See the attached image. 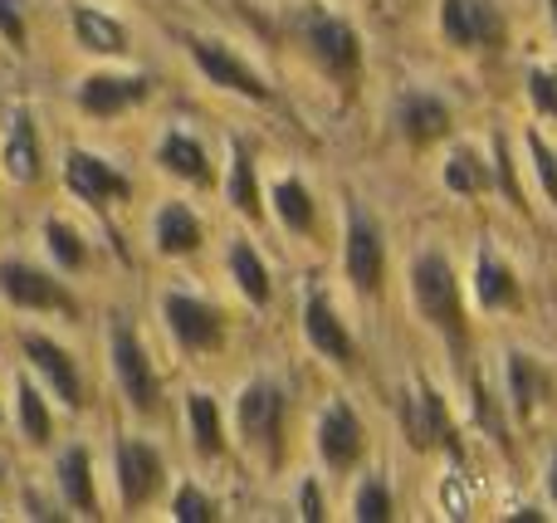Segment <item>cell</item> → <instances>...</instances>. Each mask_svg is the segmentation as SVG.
<instances>
[{
    "instance_id": "obj_1",
    "label": "cell",
    "mask_w": 557,
    "mask_h": 523,
    "mask_svg": "<svg viewBox=\"0 0 557 523\" xmlns=\"http://www.w3.org/2000/svg\"><path fill=\"white\" fill-rule=\"evenodd\" d=\"M411 299L431 328H441L445 338H460V289H455V270L441 250H425L411 264Z\"/></svg>"
},
{
    "instance_id": "obj_2",
    "label": "cell",
    "mask_w": 557,
    "mask_h": 523,
    "mask_svg": "<svg viewBox=\"0 0 557 523\" xmlns=\"http://www.w3.org/2000/svg\"><path fill=\"white\" fill-rule=\"evenodd\" d=\"M441 35L460 49H499L504 10L494 0H441Z\"/></svg>"
},
{
    "instance_id": "obj_3",
    "label": "cell",
    "mask_w": 557,
    "mask_h": 523,
    "mask_svg": "<svg viewBox=\"0 0 557 523\" xmlns=\"http://www.w3.org/2000/svg\"><path fill=\"white\" fill-rule=\"evenodd\" d=\"M386 270V250H382V225L362 211V206H347V279L357 294H372L382 284Z\"/></svg>"
},
{
    "instance_id": "obj_4",
    "label": "cell",
    "mask_w": 557,
    "mask_h": 523,
    "mask_svg": "<svg viewBox=\"0 0 557 523\" xmlns=\"http://www.w3.org/2000/svg\"><path fill=\"white\" fill-rule=\"evenodd\" d=\"M0 294L15 309H54V313H74V299L59 289V279H49L45 270L25 260H5L0 264Z\"/></svg>"
},
{
    "instance_id": "obj_5",
    "label": "cell",
    "mask_w": 557,
    "mask_h": 523,
    "mask_svg": "<svg viewBox=\"0 0 557 523\" xmlns=\"http://www.w3.org/2000/svg\"><path fill=\"white\" fill-rule=\"evenodd\" d=\"M113 372H117V382H123L127 401H133L137 411H152V407H157V377H152V362H147L143 343H137V333L127 328L123 319L113 323Z\"/></svg>"
},
{
    "instance_id": "obj_6",
    "label": "cell",
    "mask_w": 557,
    "mask_h": 523,
    "mask_svg": "<svg viewBox=\"0 0 557 523\" xmlns=\"http://www.w3.org/2000/svg\"><path fill=\"white\" fill-rule=\"evenodd\" d=\"M162 313H166V328H172V338L182 343V348L206 352L221 343V313H215L211 303L191 299V294H166Z\"/></svg>"
},
{
    "instance_id": "obj_7",
    "label": "cell",
    "mask_w": 557,
    "mask_h": 523,
    "mask_svg": "<svg viewBox=\"0 0 557 523\" xmlns=\"http://www.w3.org/2000/svg\"><path fill=\"white\" fill-rule=\"evenodd\" d=\"M191 59L201 64V74L211 78V84L235 88V94L255 98V103H264V98H270V84H264L255 69H245L225 45H215V39H201V35H196V39H191Z\"/></svg>"
},
{
    "instance_id": "obj_8",
    "label": "cell",
    "mask_w": 557,
    "mask_h": 523,
    "mask_svg": "<svg viewBox=\"0 0 557 523\" xmlns=\"http://www.w3.org/2000/svg\"><path fill=\"white\" fill-rule=\"evenodd\" d=\"M152 94V84L147 78H127V74H88L84 84H78V108L94 117H113L123 113V108L143 103V98Z\"/></svg>"
},
{
    "instance_id": "obj_9",
    "label": "cell",
    "mask_w": 557,
    "mask_h": 523,
    "mask_svg": "<svg viewBox=\"0 0 557 523\" xmlns=\"http://www.w3.org/2000/svg\"><path fill=\"white\" fill-rule=\"evenodd\" d=\"M64 182H69V191L78 196V201H88V206H103V201H117V196H127V182L113 172V166L103 162V157H94V152H69V166H64Z\"/></svg>"
},
{
    "instance_id": "obj_10",
    "label": "cell",
    "mask_w": 557,
    "mask_h": 523,
    "mask_svg": "<svg viewBox=\"0 0 557 523\" xmlns=\"http://www.w3.org/2000/svg\"><path fill=\"white\" fill-rule=\"evenodd\" d=\"M157 480H162V460L152 446L143 440H117V489H123V505L137 509L152 499Z\"/></svg>"
},
{
    "instance_id": "obj_11",
    "label": "cell",
    "mask_w": 557,
    "mask_h": 523,
    "mask_svg": "<svg viewBox=\"0 0 557 523\" xmlns=\"http://www.w3.org/2000/svg\"><path fill=\"white\" fill-rule=\"evenodd\" d=\"M318 450H323V460L333 470H347L362 456V421H357V411L347 401H333L323 411V421H318Z\"/></svg>"
},
{
    "instance_id": "obj_12",
    "label": "cell",
    "mask_w": 557,
    "mask_h": 523,
    "mask_svg": "<svg viewBox=\"0 0 557 523\" xmlns=\"http://www.w3.org/2000/svg\"><path fill=\"white\" fill-rule=\"evenodd\" d=\"M304 35H308V45H313V54L323 59L333 74H352V69H357V29L347 25V20H337V15H308Z\"/></svg>"
},
{
    "instance_id": "obj_13",
    "label": "cell",
    "mask_w": 557,
    "mask_h": 523,
    "mask_svg": "<svg viewBox=\"0 0 557 523\" xmlns=\"http://www.w3.org/2000/svg\"><path fill=\"white\" fill-rule=\"evenodd\" d=\"M25 358L39 368V377L54 387V397H64V407H78V372H74V358H69L59 343H49L45 333H25Z\"/></svg>"
},
{
    "instance_id": "obj_14",
    "label": "cell",
    "mask_w": 557,
    "mask_h": 523,
    "mask_svg": "<svg viewBox=\"0 0 557 523\" xmlns=\"http://www.w3.org/2000/svg\"><path fill=\"white\" fill-rule=\"evenodd\" d=\"M0 162H5L10 182H20V186H29L39 176V142H35V117H29V108H15V113H10V133H5Z\"/></svg>"
},
{
    "instance_id": "obj_15",
    "label": "cell",
    "mask_w": 557,
    "mask_h": 523,
    "mask_svg": "<svg viewBox=\"0 0 557 523\" xmlns=\"http://www.w3.org/2000/svg\"><path fill=\"white\" fill-rule=\"evenodd\" d=\"M304 328H308V343H313L323 358L333 362H352V338H347V328L337 323V313L327 309V294H308V309H304Z\"/></svg>"
},
{
    "instance_id": "obj_16",
    "label": "cell",
    "mask_w": 557,
    "mask_h": 523,
    "mask_svg": "<svg viewBox=\"0 0 557 523\" xmlns=\"http://www.w3.org/2000/svg\"><path fill=\"white\" fill-rule=\"evenodd\" d=\"M396 123H401V133L411 137V142H431V137H441L445 127H450V108H445V98L425 94V88H411V94L401 98V108H396Z\"/></svg>"
},
{
    "instance_id": "obj_17",
    "label": "cell",
    "mask_w": 557,
    "mask_h": 523,
    "mask_svg": "<svg viewBox=\"0 0 557 523\" xmlns=\"http://www.w3.org/2000/svg\"><path fill=\"white\" fill-rule=\"evenodd\" d=\"M278 416H284V401L270 382H250L240 397V431L250 440H274L278 436Z\"/></svg>"
},
{
    "instance_id": "obj_18",
    "label": "cell",
    "mask_w": 557,
    "mask_h": 523,
    "mask_svg": "<svg viewBox=\"0 0 557 523\" xmlns=\"http://www.w3.org/2000/svg\"><path fill=\"white\" fill-rule=\"evenodd\" d=\"M74 39L88 49V54H127V29L94 5L74 10Z\"/></svg>"
},
{
    "instance_id": "obj_19",
    "label": "cell",
    "mask_w": 557,
    "mask_h": 523,
    "mask_svg": "<svg viewBox=\"0 0 557 523\" xmlns=\"http://www.w3.org/2000/svg\"><path fill=\"white\" fill-rule=\"evenodd\" d=\"M406 436H411L416 450H431L435 440L445 436V401L435 397L431 387L411 391V407H406Z\"/></svg>"
},
{
    "instance_id": "obj_20",
    "label": "cell",
    "mask_w": 557,
    "mask_h": 523,
    "mask_svg": "<svg viewBox=\"0 0 557 523\" xmlns=\"http://www.w3.org/2000/svg\"><path fill=\"white\" fill-rule=\"evenodd\" d=\"M59 489H64V505L78 514H94V465H88L84 446H69L59 456Z\"/></svg>"
},
{
    "instance_id": "obj_21",
    "label": "cell",
    "mask_w": 557,
    "mask_h": 523,
    "mask_svg": "<svg viewBox=\"0 0 557 523\" xmlns=\"http://www.w3.org/2000/svg\"><path fill=\"white\" fill-rule=\"evenodd\" d=\"M152 235H157V250L162 254H191L196 245H201V221L176 201V206H162V211H157V231Z\"/></svg>"
},
{
    "instance_id": "obj_22",
    "label": "cell",
    "mask_w": 557,
    "mask_h": 523,
    "mask_svg": "<svg viewBox=\"0 0 557 523\" xmlns=\"http://www.w3.org/2000/svg\"><path fill=\"white\" fill-rule=\"evenodd\" d=\"M157 162L172 176H186V182H211V166H206V152L191 133H166L162 147H157Z\"/></svg>"
},
{
    "instance_id": "obj_23",
    "label": "cell",
    "mask_w": 557,
    "mask_h": 523,
    "mask_svg": "<svg viewBox=\"0 0 557 523\" xmlns=\"http://www.w3.org/2000/svg\"><path fill=\"white\" fill-rule=\"evenodd\" d=\"M231 274L250 303H270V270H264V260L255 254V245H245V240L231 245Z\"/></svg>"
},
{
    "instance_id": "obj_24",
    "label": "cell",
    "mask_w": 557,
    "mask_h": 523,
    "mask_svg": "<svg viewBox=\"0 0 557 523\" xmlns=\"http://www.w3.org/2000/svg\"><path fill=\"white\" fill-rule=\"evenodd\" d=\"M15 411H20V431H25L29 446H45L49 440V407H45L35 382H25V377L15 382Z\"/></svg>"
},
{
    "instance_id": "obj_25",
    "label": "cell",
    "mask_w": 557,
    "mask_h": 523,
    "mask_svg": "<svg viewBox=\"0 0 557 523\" xmlns=\"http://www.w3.org/2000/svg\"><path fill=\"white\" fill-rule=\"evenodd\" d=\"M231 201L240 206L250 221H260V186H255V162L240 142L231 147Z\"/></svg>"
},
{
    "instance_id": "obj_26",
    "label": "cell",
    "mask_w": 557,
    "mask_h": 523,
    "mask_svg": "<svg viewBox=\"0 0 557 523\" xmlns=\"http://www.w3.org/2000/svg\"><path fill=\"white\" fill-rule=\"evenodd\" d=\"M274 211H278V221H284L288 231H308V225H313V201H308V186L294 182V176H284V182L274 186Z\"/></svg>"
},
{
    "instance_id": "obj_27",
    "label": "cell",
    "mask_w": 557,
    "mask_h": 523,
    "mask_svg": "<svg viewBox=\"0 0 557 523\" xmlns=\"http://www.w3.org/2000/svg\"><path fill=\"white\" fill-rule=\"evenodd\" d=\"M484 182H490V172H484L480 152H470V147H455L450 162H445V186H450V191H460V196H474Z\"/></svg>"
},
{
    "instance_id": "obj_28",
    "label": "cell",
    "mask_w": 557,
    "mask_h": 523,
    "mask_svg": "<svg viewBox=\"0 0 557 523\" xmlns=\"http://www.w3.org/2000/svg\"><path fill=\"white\" fill-rule=\"evenodd\" d=\"M191 431L201 456H221V411L206 391H191Z\"/></svg>"
},
{
    "instance_id": "obj_29",
    "label": "cell",
    "mask_w": 557,
    "mask_h": 523,
    "mask_svg": "<svg viewBox=\"0 0 557 523\" xmlns=\"http://www.w3.org/2000/svg\"><path fill=\"white\" fill-rule=\"evenodd\" d=\"M509 299H513L509 264L494 260V254H480V303H484V309H504Z\"/></svg>"
},
{
    "instance_id": "obj_30",
    "label": "cell",
    "mask_w": 557,
    "mask_h": 523,
    "mask_svg": "<svg viewBox=\"0 0 557 523\" xmlns=\"http://www.w3.org/2000/svg\"><path fill=\"white\" fill-rule=\"evenodd\" d=\"M509 397H513V411H519V416H529L533 401H539V372L529 368L523 352H513L509 358Z\"/></svg>"
},
{
    "instance_id": "obj_31",
    "label": "cell",
    "mask_w": 557,
    "mask_h": 523,
    "mask_svg": "<svg viewBox=\"0 0 557 523\" xmlns=\"http://www.w3.org/2000/svg\"><path fill=\"white\" fill-rule=\"evenodd\" d=\"M352 519H362V523H382V519H392V495H386V485L376 475H367L362 480V489H357V499H352Z\"/></svg>"
},
{
    "instance_id": "obj_32",
    "label": "cell",
    "mask_w": 557,
    "mask_h": 523,
    "mask_svg": "<svg viewBox=\"0 0 557 523\" xmlns=\"http://www.w3.org/2000/svg\"><path fill=\"white\" fill-rule=\"evenodd\" d=\"M45 240H49V254H54L64 270H78L84 264V245H78V231L64 221H49L45 225Z\"/></svg>"
},
{
    "instance_id": "obj_33",
    "label": "cell",
    "mask_w": 557,
    "mask_h": 523,
    "mask_svg": "<svg viewBox=\"0 0 557 523\" xmlns=\"http://www.w3.org/2000/svg\"><path fill=\"white\" fill-rule=\"evenodd\" d=\"M172 519L176 523H211L215 519V505L196 485H182V495H176V505H172Z\"/></svg>"
},
{
    "instance_id": "obj_34",
    "label": "cell",
    "mask_w": 557,
    "mask_h": 523,
    "mask_svg": "<svg viewBox=\"0 0 557 523\" xmlns=\"http://www.w3.org/2000/svg\"><path fill=\"white\" fill-rule=\"evenodd\" d=\"M529 98L539 113L557 117V69H529Z\"/></svg>"
},
{
    "instance_id": "obj_35",
    "label": "cell",
    "mask_w": 557,
    "mask_h": 523,
    "mask_svg": "<svg viewBox=\"0 0 557 523\" xmlns=\"http://www.w3.org/2000/svg\"><path fill=\"white\" fill-rule=\"evenodd\" d=\"M529 157H533V166H539V176H543V191H548V201L557 206V157H553V147L543 142L539 133H529Z\"/></svg>"
},
{
    "instance_id": "obj_36",
    "label": "cell",
    "mask_w": 557,
    "mask_h": 523,
    "mask_svg": "<svg viewBox=\"0 0 557 523\" xmlns=\"http://www.w3.org/2000/svg\"><path fill=\"white\" fill-rule=\"evenodd\" d=\"M0 35L10 49H25V10L20 0H0Z\"/></svg>"
},
{
    "instance_id": "obj_37",
    "label": "cell",
    "mask_w": 557,
    "mask_h": 523,
    "mask_svg": "<svg viewBox=\"0 0 557 523\" xmlns=\"http://www.w3.org/2000/svg\"><path fill=\"white\" fill-rule=\"evenodd\" d=\"M441 499H445V509H450V514H455V519H460V514H465V509H470V505H465V489H460V485H455V480H450V485H445V489H441Z\"/></svg>"
},
{
    "instance_id": "obj_38",
    "label": "cell",
    "mask_w": 557,
    "mask_h": 523,
    "mask_svg": "<svg viewBox=\"0 0 557 523\" xmlns=\"http://www.w3.org/2000/svg\"><path fill=\"white\" fill-rule=\"evenodd\" d=\"M304 519H323V505H318V485H313V480H308V485H304Z\"/></svg>"
},
{
    "instance_id": "obj_39",
    "label": "cell",
    "mask_w": 557,
    "mask_h": 523,
    "mask_svg": "<svg viewBox=\"0 0 557 523\" xmlns=\"http://www.w3.org/2000/svg\"><path fill=\"white\" fill-rule=\"evenodd\" d=\"M548 489H553V505H557V456H553V475H548Z\"/></svg>"
},
{
    "instance_id": "obj_40",
    "label": "cell",
    "mask_w": 557,
    "mask_h": 523,
    "mask_svg": "<svg viewBox=\"0 0 557 523\" xmlns=\"http://www.w3.org/2000/svg\"><path fill=\"white\" fill-rule=\"evenodd\" d=\"M548 5H553V25H557V0H548Z\"/></svg>"
}]
</instances>
